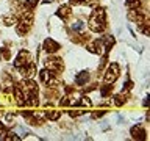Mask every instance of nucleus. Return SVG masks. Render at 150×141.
Segmentation results:
<instances>
[{
  "label": "nucleus",
  "instance_id": "27",
  "mask_svg": "<svg viewBox=\"0 0 150 141\" xmlns=\"http://www.w3.org/2000/svg\"><path fill=\"white\" fill-rule=\"evenodd\" d=\"M75 91H77V86H69V85L64 83V94L66 96H72Z\"/></svg>",
  "mask_w": 150,
  "mask_h": 141
},
{
  "label": "nucleus",
  "instance_id": "24",
  "mask_svg": "<svg viewBox=\"0 0 150 141\" xmlns=\"http://www.w3.org/2000/svg\"><path fill=\"white\" fill-rule=\"evenodd\" d=\"M83 27H84V24L81 22V21H75V22H72V27H70V31H81L83 30Z\"/></svg>",
  "mask_w": 150,
  "mask_h": 141
},
{
  "label": "nucleus",
  "instance_id": "22",
  "mask_svg": "<svg viewBox=\"0 0 150 141\" xmlns=\"http://www.w3.org/2000/svg\"><path fill=\"white\" fill-rule=\"evenodd\" d=\"M39 2H41V0H25V2L22 3V6L25 9H31V11H33V9L38 6V3H39Z\"/></svg>",
  "mask_w": 150,
  "mask_h": 141
},
{
  "label": "nucleus",
  "instance_id": "31",
  "mask_svg": "<svg viewBox=\"0 0 150 141\" xmlns=\"http://www.w3.org/2000/svg\"><path fill=\"white\" fill-rule=\"evenodd\" d=\"M59 105L61 107H69V96H66V94H64V97L59 99Z\"/></svg>",
  "mask_w": 150,
  "mask_h": 141
},
{
  "label": "nucleus",
  "instance_id": "7",
  "mask_svg": "<svg viewBox=\"0 0 150 141\" xmlns=\"http://www.w3.org/2000/svg\"><path fill=\"white\" fill-rule=\"evenodd\" d=\"M86 50L88 52H91V53L94 55H105L106 52H105V46H103V42L102 39L98 38V39H91L86 44Z\"/></svg>",
  "mask_w": 150,
  "mask_h": 141
},
{
  "label": "nucleus",
  "instance_id": "18",
  "mask_svg": "<svg viewBox=\"0 0 150 141\" xmlns=\"http://www.w3.org/2000/svg\"><path fill=\"white\" fill-rule=\"evenodd\" d=\"M44 118H45L47 121L55 122V121H58L59 118H61V111L59 110H45L44 111Z\"/></svg>",
  "mask_w": 150,
  "mask_h": 141
},
{
  "label": "nucleus",
  "instance_id": "4",
  "mask_svg": "<svg viewBox=\"0 0 150 141\" xmlns=\"http://www.w3.org/2000/svg\"><path fill=\"white\" fill-rule=\"evenodd\" d=\"M17 85H19V88L22 89V93H23V96H25V97L28 96V94H31V93H38V91H39V86H38V83L33 78H22Z\"/></svg>",
  "mask_w": 150,
  "mask_h": 141
},
{
  "label": "nucleus",
  "instance_id": "32",
  "mask_svg": "<svg viewBox=\"0 0 150 141\" xmlns=\"http://www.w3.org/2000/svg\"><path fill=\"white\" fill-rule=\"evenodd\" d=\"M83 3V0H69V5L70 6H80Z\"/></svg>",
  "mask_w": 150,
  "mask_h": 141
},
{
  "label": "nucleus",
  "instance_id": "6",
  "mask_svg": "<svg viewBox=\"0 0 150 141\" xmlns=\"http://www.w3.org/2000/svg\"><path fill=\"white\" fill-rule=\"evenodd\" d=\"M127 17L130 19V22H134V24L139 25V24H142L149 16H147V13H145L142 8H136V9H128Z\"/></svg>",
  "mask_w": 150,
  "mask_h": 141
},
{
  "label": "nucleus",
  "instance_id": "5",
  "mask_svg": "<svg viewBox=\"0 0 150 141\" xmlns=\"http://www.w3.org/2000/svg\"><path fill=\"white\" fill-rule=\"evenodd\" d=\"M31 53L28 52L27 49H21L17 52V55H16V60H14V68L19 69V68H22V66H27V64H30L31 63Z\"/></svg>",
  "mask_w": 150,
  "mask_h": 141
},
{
  "label": "nucleus",
  "instance_id": "2",
  "mask_svg": "<svg viewBox=\"0 0 150 141\" xmlns=\"http://www.w3.org/2000/svg\"><path fill=\"white\" fill-rule=\"evenodd\" d=\"M44 68L49 69L50 72L55 75V77H59L61 72L64 70V61H63V58L56 56L55 53H50V55L44 60Z\"/></svg>",
  "mask_w": 150,
  "mask_h": 141
},
{
  "label": "nucleus",
  "instance_id": "1",
  "mask_svg": "<svg viewBox=\"0 0 150 141\" xmlns=\"http://www.w3.org/2000/svg\"><path fill=\"white\" fill-rule=\"evenodd\" d=\"M88 27L92 33H103L108 28V19H106V9L103 6H94L91 16L88 19Z\"/></svg>",
  "mask_w": 150,
  "mask_h": 141
},
{
  "label": "nucleus",
  "instance_id": "20",
  "mask_svg": "<svg viewBox=\"0 0 150 141\" xmlns=\"http://www.w3.org/2000/svg\"><path fill=\"white\" fill-rule=\"evenodd\" d=\"M125 6H127V9L142 8V0H125Z\"/></svg>",
  "mask_w": 150,
  "mask_h": 141
},
{
  "label": "nucleus",
  "instance_id": "26",
  "mask_svg": "<svg viewBox=\"0 0 150 141\" xmlns=\"http://www.w3.org/2000/svg\"><path fill=\"white\" fill-rule=\"evenodd\" d=\"M106 63H108V58H106V55H105V56L102 58L100 64H98V68H97V75H102V72H103V69H105Z\"/></svg>",
  "mask_w": 150,
  "mask_h": 141
},
{
  "label": "nucleus",
  "instance_id": "30",
  "mask_svg": "<svg viewBox=\"0 0 150 141\" xmlns=\"http://www.w3.org/2000/svg\"><path fill=\"white\" fill-rule=\"evenodd\" d=\"M106 115V110H102V111H92V119H97V118H102Z\"/></svg>",
  "mask_w": 150,
  "mask_h": 141
},
{
  "label": "nucleus",
  "instance_id": "25",
  "mask_svg": "<svg viewBox=\"0 0 150 141\" xmlns=\"http://www.w3.org/2000/svg\"><path fill=\"white\" fill-rule=\"evenodd\" d=\"M67 115H69L70 118H80V116L86 115V110H69Z\"/></svg>",
  "mask_w": 150,
  "mask_h": 141
},
{
  "label": "nucleus",
  "instance_id": "16",
  "mask_svg": "<svg viewBox=\"0 0 150 141\" xmlns=\"http://www.w3.org/2000/svg\"><path fill=\"white\" fill-rule=\"evenodd\" d=\"M0 21H2V24L5 27H13V25H16L17 24V16L14 13H11V14H6V16H2V19H0Z\"/></svg>",
  "mask_w": 150,
  "mask_h": 141
},
{
  "label": "nucleus",
  "instance_id": "23",
  "mask_svg": "<svg viewBox=\"0 0 150 141\" xmlns=\"http://www.w3.org/2000/svg\"><path fill=\"white\" fill-rule=\"evenodd\" d=\"M133 86H134V83H133V80H125L124 82V86H122V93H130L131 89H133Z\"/></svg>",
  "mask_w": 150,
  "mask_h": 141
},
{
  "label": "nucleus",
  "instance_id": "15",
  "mask_svg": "<svg viewBox=\"0 0 150 141\" xmlns=\"http://www.w3.org/2000/svg\"><path fill=\"white\" fill-rule=\"evenodd\" d=\"M102 42H103V46H105V52L108 53L112 47H114V44H116V38L112 36V35H102Z\"/></svg>",
  "mask_w": 150,
  "mask_h": 141
},
{
  "label": "nucleus",
  "instance_id": "12",
  "mask_svg": "<svg viewBox=\"0 0 150 141\" xmlns=\"http://www.w3.org/2000/svg\"><path fill=\"white\" fill-rule=\"evenodd\" d=\"M89 80H91V70H81V72H78L75 75V86H78V88L86 86L89 83Z\"/></svg>",
  "mask_w": 150,
  "mask_h": 141
},
{
  "label": "nucleus",
  "instance_id": "14",
  "mask_svg": "<svg viewBox=\"0 0 150 141\" xmlns=\"http://www.w3.org/2000/svg\"><path fill=\"white\" fill-rule=\"evenodd\" d=\"M72 6L70 5H61L58 8V11H56V16H58L63 22H67L70 17H72Z\"/></svg>",
  "mask_w": 150,
  "mask_h": 141
},
{
  "label": "nucleus",
  "instance_id": "21",
  "mask_svg": "<svg viewBox=\"0 0 150 141\" xmlns=\"http://www.w3.org/2000/svg\"><path fill=\"white\" fill-rule=\"evenodd\" d=\"M0 58L3 61H9L11 60V50L8 47H0Z\"/></svg>",
  "mask_w": 150,
  "mask_h": 141
},
{
  "label": "nucleus",
  "instance_id": "28",
  "mask_svg": "<svg viewBox=\"0 0 150 141\" xmlns=\"http://www.w3.org/2000/svg\"><path fill=\"white\" fill-rule=\"evenodd\" d=\"M98 2H100V0H83L81 5L89 6V8H94V6H97V5H98Z\"/></svg>",
  "mask_w": 150,
  "mask_h": 141
},
{
  "label": "nucleus",
  "instance_id": "29",
  "mask_svg": "<svg viewBox=\"0 0 150 141\" xmlns=\"http://www.w3.org/2000/svg\"><path fill=\"white\" fill-rule=\"evenodd\" d=\"M83 88H84V93H91V91H94V89H98V83H91L89 86H83Z\"/></svg>",
  "mask_w": 150,
  "mask_h": 141
},
{
  "label": "nucleus",
  "instance_id": "8",
  "mask_svg": "<svg viewBox=\"0 0 150 141\" xmlns=\"http://www.w3.org/2000/svg\"><path fill=\"white\" fill-rule=\"evenodd\" d=\"M31 27H33V22H28V21H21L19 19L17 24H16V33L21 38H25L28 33H30L31 30Z\"/></svg>",
  "mask_w": 150,
  "mask_h": 141
},
{
  "label": "nucleus",
  "instance_id": "33",
  "mask_svg": "<svg viewBox=\"0 0 150 141\" xmlns=\"http://www.w3.org/2000/svg\"><path fill=\"white\" fill-rule=\"evenodd\" d=\"M144 107H145V108L149 107V97H145V99H144Z\"/></svg>",
  "mask_w": 150,
  "mask_h": 141
},
{
  "label": "nucleus",
  "instance_id": "13",
  "mask_svg": "<svg viewBox=\"0 0 150 141\" xmlns=\"http://www.w3.org/2000/svg\"><path fill=\"white\" fill-rule=\"evenodd\" d=\"M130 135H131V138L133 140H147V130L144 129L141 124H138V125H133L130 129Z\"/></svg>",
  "mask_w": 150,
  "mask_h": 141
},
{
  "label": "nucleus",
  "instance_id": "3",
  "mask_svg": "<svg viewBox=\"0 0 150 141\" xmlns=\"http://www.w3.org/2000/svg\"><path fill=\"white\" fill-rule=\"evenodd\" d=\"M103 83H116L120 77V66L119 63H110L106 69H103Z\"/></svg>",
  "mask_w": 150,
  "mask_h": 141
},
{
  "label": "nucleus",
  "instance_id": "19",
  "mask_svg": "<svg viewBox=\"0 0 150 141\" xmlns=\"http://www.w3.org/2000/svg\"><path fill=\"white\" fill-rule=\"evenodd\" d=\"M98 89H100L102 97H111L114 88H112V83H103V85H98Z\"/></svg>",
  "mask_w": 150,
  "mask_h": 141
},
{
  "label": "nucleus",
  "instance_id": "34",
  "mask_svg": "<svg viewBox=\"0 0 150 141\" xmlns=\"http://www.w3.org/2000/svg\"><path fill=\"white\" fill-rule=\"evenodd\" d=\"M0 91H2V85H0Z\"/></svg>",
  "mask_w": 150,
  "mask_h": 141
},
{
  "label": "nucleus",
  "instance_id": "11",
  "mask_svg": "<svg viewBox=\"0 0 150 141\" xmlns=\"http://www.w3.org/2000/svg\"><path fill=\"white\" fill-rule=\"evenodd\" d=\"M19 74L22 75V78H33L35 75L38 74V69H36V64L35 63H30L27 66H22V68H19Z\"/></svg>",
  "mask_w": 150,
  "mask_h": 141
},
{
  "label": "nucleus",
  "instance_id": "10",
  "mask_svg": "<svg viewBox=\"0 0 150 141\" xmlns=\"http://www.w3.org/2000/svg\"><path fill=\"white\" fill-rule=\"evenodd\" d=\"M131 99L130 93H120V94H111V103L114 107H124Z\"/></svg>",
  "mask_w": 150,
  "mask_h": 141
},
{
  "label": "nucleus",
  "instance_id": "17",
  "mask_svg": "<svg viewBox=\"0 0 150 141\" xmlns=\"http://www.w3.org/2000/svg\"><path fill=\"white\" fill-rule=\"evenodd\" d=\"M44 96L49 99V100H53V99L59 97V89L58 86H47L44 91Z\"/></svg>",
  "mask_w": 150,
  "mask_h": 141
},
{
  "label": "nucleus",
  "instance_id": "9",
  "mask_svg": "<svg viewBox=\"0 0 150 141\" xmlns=\"http://www.w3.org/2000/svg\"><path fill=\"white\" fill-rule=\"evenodd\" d=\"M41 47L47 52V53L50 55V53H56V52L61 49V44H59L58 41L52 39V38H47V39L42 42V46H41Z\"/></svg>",
  "mask_w": 150,
  "mask_h": 141
}]
</instances>
